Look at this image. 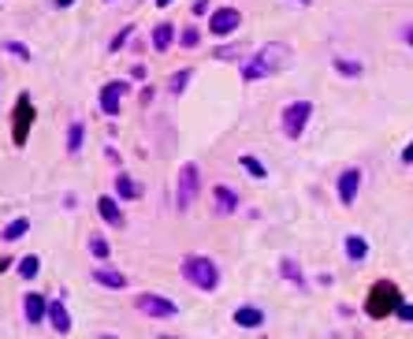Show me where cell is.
I'll return each instance as SVG.
<instances>
[{
  "instance_id": "obj_19",
  "label": "cell",
  "mask_w": 413,
  "mask_h": 339,
  "mask_svg": "<svg viewBox=\"0 0 413 339\" xmlns=\"http://www.w3.org/2000/svg\"><path fill=\"white\" fill-rule=\"evenodd\" d=\"M279 276L291 280L294 287H305V276H302V269H298V261H294V257H283L279 261Z\"/></svg>"
},
{
  "instance_id": "obj_44",
  "label": "cell",
  "mask_w": 413,
  "mask_h": 339,
  "mask_svg": "<svg viewBox=\"0 0 413 339\" xmlns=\"http://www.w3.org/2000/svg\"><path fill=\"white\" fill-rule=\"evenodd\" d=\"M108 4H115V0H108Z\"/></svg>"
},
{
  "instance_id": "obj_38",
  "label": "cell",
  "mask_w": 413,
  "mask_h": 339,
  "mask_svg": "<svg viewBox=\"0 0 413 339\" xmlns=\"http://www.w3.org/2000/svg\"><path fill=\"white\" fill-rule=\"evenodd\" d=\"M75 0H53V8H71Z\"/></svg>"
},
{
  "instance_id": "obj_36",
  "label": "cell",
  "mask_w": 413,
  "mask_h": 339,
  "mask_svg": "<svg viewBox=\"0 0 413 339\" xmlns=\"http://www.w3.org/2000/svg\"><path fill=\"white\" fill-rule=\"evenodd\" d=\"M131 78H146V63H134V68H131Z\"/></svg>"
},
{
  "instance_id": "obj_2",
  "label": "cell",
  "mask_w": 413,
  "mask_h": 339,
  "mask_svg": "<svg viewBox=\"0 0 413 339\" xmlns=\"http://www.w3.org/2000/svg\"><path fill=\"white\" fill-rule=\"evenodd\" d=\"M179 272H183V280L190 287H198V291H216V287H220V269L205 254H186L179 261Z\"/></svg>"
},
{
  "instance_id": "obj_40",
  "label": "cell",
  "mask_w": 413,
  "mask_h": 339,
  "mask_svg": "<svg viewBox=\"0 0 413 339\" xmlns=\"http://www.w3.org/2000/svg\"><path fill=\"white\" fill-rule=\"evenodd\" d=\"M8 265H11V257H0V272H4Z\"/></svg>"
},
{
  "instance_id": "obj_10",
  "label": "cell",
  "mask_w": 413,
  "mask_h": 339,
  "mask_svg": "<svg viewBox=\"0 0 413 339\" xmlns=\"http://www.w3.org/2000/svg\"><path fill=\"white\" fill-rule=\"evenodd\" d=\"M357 194H361V172L357 168H346V172L339 175V202L350 209L357 202Z\"/></svg>"
},
{
  "instance_id": "obj_43",
  "label": "cell",
  "mask_w": 413,
  "mask_h": 339,
  "mask_svg": "<svg viewBox=\"0 0 413 339\" xmlns=\"http://www.w3.org/2000/svg\"><path fill=\"white\" fill-rule=\"evenodd\" d=\"M160 339H179V335H160Z\"/></svg>"
},
{
  "instance_id": "obj_13",
  "label": "cell",
  "mask_w": 413,
  "mask_h": 339,
  "mask_svg": "<svg viewBox=\"0 0 413 339\" xmlns=\"http://www.w3.org/2000/svg\"><path fill=\"white\" fill-rule=\"evenodd\" d=\"M89 276H94L101 287H112V291H123V287H127V276H123L120 269H112V265H97Z\"/></svg>"
},
{
  "instance_id": "obj_34",
  "label": "cell",
  "mask_w": 413,
  "mask_h": 339,
  "mask_svg": "<svg viewBox=\"0 0 413 339\" xmlns=\"http://www.w3.org/2000/svg\"><path fill=\"white\" fill-rule=\"evenodd\" d=\"M209 11V0H193V16H205Z\"/></svg>"
},
{
  "instance_id": "obj_16",
  "label": "cell",
  "mask_w": 413,
  "mask_h": 339,
  "mask_svg": "<svg viewBox=\"0 0 413 339\" xmlns=\"http://www.w3.org/2000/svg\"><path fill=\"white\" fill-rule=\"evenodd\" d=\"M261 324H265V309H257V306L235 309V328H261Z\"/></svg>"
},
{
  "instance_id": "obj_21",
  "label": "cell",
  "mask_w": 413,
  "mask_h": 339,
  "mask_svg": "<svg viewBox=\"0 0 413 339\" xmlns=\"http://www.w3.org/2000/svg\"><path fill=\"white\" fill-rule=\"evenodd\" d=\"M27 231H30V220H27V216H19V220H11V224H8L4 231H0V239H4V242H19Z\"/></svg>"
},
{
  "instance_id": "obj_1",
  "label": "cell",
  "mask_w": 413,
  "mask_h": 339,
  "mask_svg": "<svg viewBox=\"0 0 413 339\" xmlns=\"http://www.w3.org/2000/svg\"><path fill=\"white\" fill-rule=\"evenodd\" d=\"M291 60H294V52L287 42H268L253 52L250 60H242V78L246 82H261V78H272L276 71L283 68H291Z\"/></svg>"
},
{
  "instance_id": "obj_20",
  "label": "cell",
  "mask_w": 413,
  "mask_h": 339,
  "mask_svg": "<svg viewBox=\"0 0 413 339\" xmlns=\"http://www.w3.org/2000/svg\"><path fill=\"white\" fill-rule=\"evenodd\" d=\"M82 138H86V123L75 120V123L68 127V153H71V156L82 153Z\"/></svg>"
},
{
  "instance_id": "obj_29",
  "label": "cell",
  "mask_w": 413,
  "mask_h": 339,
  "mask_svg": "<svg viewBox=\"0 0 413 339\" xmlns=\"http://www.w3.org/2000/svg\"><path fill=\"white\" fill-rule=\"evenodd\" d=\"M212 56L216 60H239L242 56V45H220V49H212Z\"/></svg>"
},
{
  "instance_id": "obj_24",
  "label": "cell",
  "mask_w": 413,
  "mask_h": 339,
  "mask_svg": "<svg viewBox=\"0 0 413 339\" xmlns=\"http://www.w3.org/2000/svg\"><path fill=\"white\" fill-rule=\"evenodd\" d=\"M190 78H193V71H190V68H183V71H175L172 78H167V94H183V90L190 86Z\"/></svg>"
},
{
  "instance_id": "obj_35",
  "label": "cell",
  "mask_w": 413,
  "mask_h": 339,
  "mask_svg": "<svg viewBox=\"0 0 413 339\" xmlns=\"http://www.w3.org/2000/svg\"><path fill=\"white\" fill-rule=\"evenodd\" d=\"M402 42H406V45H413V23H406V26H402Z\"/></svg>"
},
{
  "instance_id": "obj_15",
  "label": "cell",
  "mask_w": 413,
  "mask_h": 339,
  "mask_svg": "<svg viewBox=\"0 0 413 339\" xmlns=\"http://www.w3.org/2000/svg\"><path fill=\"white\" fill-rule=\"evenodd\" d=\"M49 324L56 328V335L71 332V313H68V306H63L60 298H56V302H49Z\"/></svg>"
},
{
  "instance_id": "obj_7",
  "label": "cell",
  "mask_w": 413,
  "mask_h": 339,
  "mask_svg": "<svg viewBox=\"0 0 413 339\" xmlns=\"http://www.w3.org/2000/svg\"><path fill=\"white\" fill-rule=\"evenodd\" d=\"M134 309H138V313H146V317H153V321H167V317H175V302H172V298L153 295V291L138 295V298H134Z\"/></svg>"
},
{
  "instance_id": "obj_3",
  "label": "cell",
  "mask_w": 413,
  "mask_h": 339,
  "mask_svg": "<svg viewBox=\"0 0 413 339\" xmlns=\"http://www.w3.org/2000/svg\"><path fill=\"white\" fill-rule=\"evenodd\" d=\"M398 306H402V291L391 283V280H376L369 287V298H365V313L372 321H383L391 317V313H398Z\"/></svg>"
},
{
  "instance_id": "obj_14",
  "label": "cell",
  "mask_w": 413,
  "mask_h": 339,
  "mask_svg": "<svg viewBox=\"0 0 413 339\" xmlns=\"http://www.w3.org/2000/svg\"><path fill=\"white\" fill-rule=\"evenodd\" d=\"M97 213H101V220H105V224H112V228H123L120 202H115L112 194H101V198H97Z\"/></svg>"
},
{
  "instance_id": "obj_31",
  "label": "cell",
  "mask_w": 413,
  "mask_h": 339,
  "mask_svg": "<svg viewBox=\"0 0 413 339\" xmlns=\"http://www.w3.org/2000/svg\"><path fill=\"white\" fill-rule=\"evenodd\" d=\"M4 49L11 52V56H19V60H30V49L23 45V42H4Z\"/></svg>"
},
{
  "instance_id": "obj_4",
  "label": "cell",
  "mask_w": 413,
  "mask_h": 339,
  "mask_svg": "<svg viewBox=\"0 0 413 339\" xmlns=\"http://www.w3.org/2000/svg\"><path fill=\"white\" fill-rule=\"evenodd\" d=\"M198 194H201L198 164H183V168H179V179H175V209H179V213H186V209L198 202Z\"/></svg>"
},
{
  "instance_id": "obj_37",
  "label": "cell",
  "mask_w": 413,
  "mask_h": 339,
  "mask_svg": "<svg viewBox=\"0 0 413 339\" xmlns=\"http://www.w3.org/2000/svg\"><path fill=\"white\" fill-rule=\"evenodd\" d=\"M402 161H406V164H413V142H409V146L402 149Z\"/></svg>"
},
{
  "instance_id": "obj_39",
  "label": "cell",
  "mask_w": 413,
  "mask_h": 339,
  "mask_svg": "<svg viewBox=\"0 0 413 339\" xmlns=\"http://www.w3.org/2000/svg\"><path fill=\"white\" fill-rule=\"evenodd\" d=\"M153 4H157V8H167V4H175V0H153Z\"/></svg>"
},
{
  "instance_id": "obj_41",
  "label": "cell",
  "mask_w": 413,
  "mask_h": 339,
  "mask_svg": "<svg viewBox=\"0 0 413 339\" xmlns=\"http://www.w3.org/2000/svg\"><path fill=\"white\" fill-rule=\"evenodd\" d=\"M294 4H313V0H294Z\"/></svg>"
},
{
  "instance_id": "obj_17",
  "label": "cell",
  "mask_w": 413,
  "mask_h": 339,
  "mask_svg": "<svg viewBox=\"0 0 413 339\" xmlns=\"http://www.w3.org/2000/svg\"><path fill=\"white\" fill-rule=\"evenodd\" d=\"M115 198H120V202H138L141 198V187L127 172H120V175H115Z\"/></svg>"
},
{
  "instance_id": "obj_5",
  "label": "cell",
  "mask_w": 413,
  "mask_h": 339,
  "mask_svg": "<svg viewBox=\"0 0 413 339\" xmlns=\"http://www.w3.org/2000/svg\"><path fill=\"white\" fill-rule=\"evenodd\" d=\"M34 101L30 94H19L15 101V109H11V142L15 146H27V138H30V127H34Z\"/></svg>"
},
{
  "instance_id": "obj_8",
  "label": "cell",
  "mask_w": 413,
  "mask_h": 339,
  "mask_svg": "<svg viewBox=\"0 0 413 339\" xmlns=\"http://www.w3.org/2000/svg\"><path fill=\"white\" fill-rule=\"evenodd\" d=\"M242 26V11L239 8H216L209 11V34L212 37H231Z\"/></svg>"
},
{
  "instance_id": "obj_6",
  "label": "cell",
  "mask_w": 413,
  "mask_h": 339,
  "mask_svg": "<svg viewBox=\"0 0 413 339\" xmlns=\"http://www.w3.org/2000/svg\"><path fill=\"white\" fill-rule=\"evenodd\" d=\"M309 116H313V104H309V101H291L287 109L279 112V127H283V135H287V138H302V135H305Z\"/></svg>"
},
{
  "instance_id": "obj_42",
  "label": "cell",
  "mask_w": 413,
  "mask_h": 339,
  "mask_svg": "<svg viewBox=\"0 0 413 339\" xmlns=\"http://www.w3.org/2000/svg\"><path fill=\"white\" fill-rule=\"evenodd\" d=\"M101 339H120V335H101Z\"/></svg>"
},
{
  "instance_id": "obj_28",
  "label": "cell",
  "mask_w": 413,
  "mask_h": 339,
  "mask_svg": "<svg viewBox=\"0 0 413 339\" xmlns=\"http://www.w3.org/2000/svg\"><path fill=\"white\" fill-rule=\"evenodd\" d=\"M242 168H246V172L253 175V179H268V172H265V164L261 161H257V156H242V161H239Z\"/></svg>"
},
{
  "instance_id": "obj_18",
  "label": "cell",
  "mask_w": 413,
  "mask_h": 339,
  "mask_svg": "<svg viewBox=\"0 0 413 339\" xmlns=\"http://www.w3.org/2000/svg\"><path fill=\"white\" fill-rule=\"evenodd\" d=\"M172 45H175V23H157L153 26V49L167 52Z\"/></svg>"
},
{
  "instance_id": "obj_27",
  "label": "cell",
  "mask_w": 413,
  "mask_h": 339,
  "mask_svg": "<svg viewBox=\"0 0 413 339\" xmlns=\"http://www.w3.org/2000/svg\"><path fill=\"white\" fill-rule=\"evenodd\" d=\"M179 45H183V49H198V45H201V30H198V26H183V34H179Z\"/></svg>"
},
{
  "instance_id": "obj_12",
  "label": "cell",
  "mask_w": 413,
  "mask_h": 339,
  "mask_svg": "<svg viewBox=\"0 0 413 339\" xmlns=\"http://www.w3.org/2000/svg\"><path fill=\"white\" fill-rule=\"evenodd\" d=\"M23 313H27V321H30V324H42V321L49 317V302H45V295L30 291L27 298H23Z\"/></svg>"
},
{
  "instance_id": "obj_9",
  "label": "cell",
  "mask_w": 413,
  "mask_h": 339,
  "mask_svg": "<svg viewBox=\"0 0 413 339\" xmlns=\"http://www.w3.org/2000/svg\"><path fill=\"white\" fill-rule=\"evenodd\" d=\"M131 90V82L127 78H115V82H105L101 86V112L108 116V120H115L120 116V104H123V94Z\"/></svg>"
},
{
  "instance_id": "obj_22",
  "label": "cell",
  "mask_w": 413,
  "mask_h": 339,
  "mask_svg": "<svg viewBox=\"0 0 413 339\" xmlns=\"http://www.w3.org/2000/svg\"><path fill=\"white\" fill-rule=\"evenodd\" d=\"M346 257L350 261H365L369 257V242L361 235H346Z\"/></svg>"
},
{
  "instance_id": "obj_32",
  "label": "cell",
  "mask_w": 413,
  "mask_h": 339,
  "mask_svg": "<svg viewBox=\"0 0 413 339\" xmlns=\"http://www.w3.org/2000/svg\"><path fill=\"white\" fill-rule=\"evenodd\" d=\"M153 97H157V90H153L149 82H146V86H141V90H138V101H141V104H149Z\"/></svg>"
},
{
  "instance_id": "obj_23",
  "label": "cell",
  "mask_w": 413,
  "mask_h": 339,
  "mask_svg": "<svg viewBox=\"0 0 413 339\" xmlns=\"http://www.w3.org/2000/svg\"><path fill=\"white\" fill-rule=\"evenodd\" d=\"M89 254H94L97 261H105V257L112 254V242H108L101 231H94V235H89Z\"/></svg>"
},
{
  "instance_id": "obj_33",
  "label": "cell",
  "mask_w": 413,
  "mask_h": 339,
  "mask_svg": "<svg viewBox=\"0 0 413 339\" xmlns=\"http://www.w3.org/2000/svg\"><path fill=\"white\" fill-rule=\"evenodd\" d=\"M398 317L413 324V302H406V298H402V306H398Z\"/></svg>"
},
{
  "instance_id": "obj_25",
  "label": "cell",
  "mask_w": 413,
  "mask_h": 339,
  "mask_svg": "<svg viewBox=\"0 0 413 339\" xmlns=\"http://www.w3.org/2000/svg\"><path fill=\"white\" fill-rule=\"evenodd\" d=\"M37 272H42V261H37V254H27V257L19 261V276L23 280H34Z\"/></svg>"
},
{
  "instance_id": "obj_30",
  "label": "cell",
  "mask_w": 413,
  "mask_h": 339,
  "mask_svg": "<svg viewBox=\"0 0 413 339\" xmlns=\"http://www.w3.org/2000/svg\"><path fill=\"white\" fill-rule=\"evenodd\" d=\"M131 34H134V26H123V30L112 37V45H108V49H112V52H120V49L127 45V42H131Z\"/></svg>"
},
{
  "instance_id": "obj_11",
  "label": "cell",
  "mask_w": 413,
  "mask_h": 339,
  "mask_svg": "<svg viewBox=\"0 0 413 339\" xmlns=\"http://www.w3.org/2000/svg\"><path fill=\"white\" fill-rule=\"evenodd\" d=\"M212 205H216L220 216H231V213H239V194L231 187H224V183H216L212 187Z\"/></svg>"
},
{
  "instance_id": "obj_26",
  "label": "cell",
  "mask_w": 413,
  "mask_h": 339,
  "mask_svg": "<svg viewBox=\"0 0 413 339\" xmlns=\"http://www.w3.org/2000/svg\"><path fill=\"white\" fill-rule=\"evenodd\" d=\"M331 63H335V71H339V75H346V78H357V75H361V63H357V60H346V56H335Z\"/></svg>"
}]
</instances>
